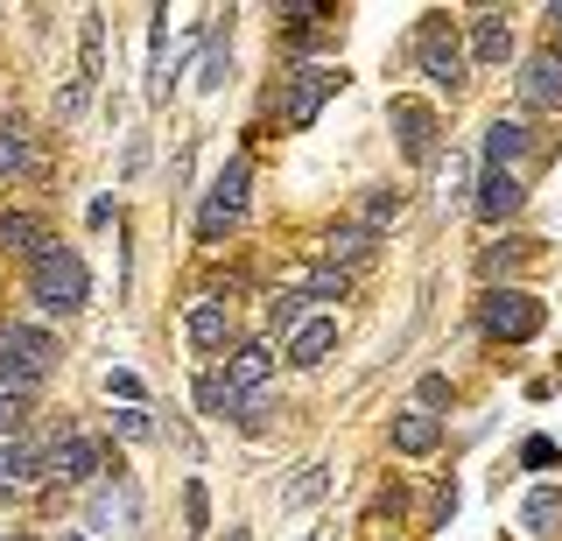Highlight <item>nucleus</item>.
Wrapping results in <instances>:
<instances>
[{
	"label": "nucleus",
	"instance_id": "obj_30",
	"mask_svg": "<svg viewBox=\"0 0 562 541\" xmlns=\"http://www.w3.org/2000/svg\"><path fill=\"white\" fill-rule=\"evenodd\" d=\"M183 520H190V534H204V528H211V499H204V485H190V493H183Z\"/></svg>",
	"mask_w": 562,
	"mask_h": 541
},
{
	"label": "nucleus",
	"instance_id": "obj_4",
	"mask_svg": "<svg viewBox=\"0 0 562 541\" xmlns=\"http://www.w3.org/2000/svg\"><path fill=\"white\" fill-rule=\"evenodd\" d=\"M415 49H422V71H429L436 92H457V84H464V49L450 36V14H422Z\"/></svg>",
	"mask_w": 562,
	"mask_h": 541
},
{
	"label": "nucleus",
	"instance_id": "obj_19",
	"mask_svg": "<svg viewBox=\"0 0 562 541\" xmlns=\"http://www.w3.org/2000/svg\"><path fill=\"white\" fill-rule=\"evenodd\" d=\"M527 534H562V485H541V493H527Z\"/></svg>",
	"mask_w": 562,
	"mask_h": 541
},
{
	"label": "nucleus",
	"instance_id": "obj_25",
	"mask_svg": "<svg viewBox=\"0 0 562 541\" xmlns=\"http://www.w3.org/2000/svg\"><path fill=\"white\" fill-rule=\"evenodd\" d=\"M394 218H401V190H366V233H380Z\"/></svg>",
	"mask_w": 562,
	"mask_h": 541
},
{
	"label": "nucleus",
	"instance_id": "obj_15",
	"mask_svg": "<svg viewBox=\"0 0 562 541\" xmlns=\"http://www.w3.org/2000/svg\"><path fill=\"white\" fill-rule=\"evenodd\" d=\"M380 253V233H366V225H338V233H330L324 239V260H330V268H366V260H373Z\"/></svg>",
	"mask_w": 562,
	"mask_h": 541
},
{
	"label": "nucleus",
	"instance_id": "obj_28",
	"mask_svg": "<svg viewBox=\"0 0 562 541\" xmlns=\"http://www.w3.org/2000/svg\"><path fill=\"white\" fill-rule=\"evenodd\" d=\"M464 190H471V162L450 155V162H443V204H464Z\"/></svg>",
	"mask_w": 562,
	"mask_h": 541
},
{
	"label": "nucleus",
	"instance_id": "obj_26",
	"mask_svg": "<svg viewBox=\"0 0 562 541\" xmlns=\"http://www.w3.org/2000/svg\"><path fill=\"white\" fill-rule=\"evenodd\" d=\"M268 330H289V338H295V330H303V295H274V303H268Z\"/></svg>",
	"mask_w": 562,
	"mask_h": 541
},
{
	"label": "nucleus",
	"instance_id": "obj_3",
	"mask_svg": "<svg viewBox=\"0 0 562 541\" xmlns=\"http://www.w3.org/2000/svg\"><path fill=\"white\" fill-rule=\"evenodd\" d=\"M479 324H485L499 345H527V338L541 330V303H535V295H520V289H485Z\"/></svg>",
	"mask_w": 562,
	"mask_h": 541
},
{
	"label": "nucleus",
	"instance_id": "obj_14",
	"mask_svg": "<svg viewBox=\"0 0 562 541\" xmlns=\"http://www.w3.org/2000/svg\"><path fill=\"white\" fill-rule=\"evenodd\" d=\"M436 443H443V422H436L429 408H408V415H394V450H401V458H429Z\"/></svg>",
	"mask_w": 562,
	"mask_h": 541
},
{
	"label": "nucleus",
	"instance_id": "obj_5",
	"mask_svg": "<svg viewBox=\"0 0 562 541\" xmlns=\"http://www.w3.org/2000/svg\"><path fill=\"white\" fill-rule=\"evenodd\" d=\"M338 84H345V71H324V64H310V71H295V78H281V120H289V127H310Z\"/></svg>",
	"mask_w": 562,
	"mask_h": 541
},
{
	"label": "nucleus",
	"instance_id": "obj_34",
	"mask_svg": "<svg viewBox=\"0 0 562 541\" xmlns=\"http://www.w3.org/2000/svg\"><path fill=\"white\" fill-rule=\"evenodd\" d=\"M105 394H120V401H140V380H134V373H105Z\"/></svg>",
	"mask_w": 562,
	"mask_h": 541
},
{
	"label": "nucleus",
	"instance_id": "obj_22",
	"mask_svg": "<svg viewBox=\"0 0 562 541\" xmlns=\"http://www.w3.org/2000/svg\"><path fill=\"white\" fill-rule=\"evenodd\" d=\"M345 274L338 268H316V274H303V289H295V295H303V303H345Z\"/></svg>",
	"mask_w": 562,
	"mask_h": 541
},
{
	"label": "nucleus",
	"instance_id": "obj_21",
	"mask_svg": "<svg viewBox=\"0 0 562 541\" xmlns=\"http://www.w3.org/2000/svg\"><path fill=\"white\" fill-rule=\"evenodd\" d=\"M0 247L43 253V247H49V239H43V218H29V212H8V218H0Z\"/></svg>",
	"mask_w": 562,
	"mask_h": 541
},
{
	"label": "nucleus",
	"instance_id": "obj_33",
	"mask_svg": "<svg viewBox=\"0 0 562 541\" xmlns=\"http://www.w3.org/2000/svg\"><path fill=\"white\" fill-rule=\"evenodd\" d=\"M443 401H450V380L429 373V380H422V408H443Z\"/></svg>",
	"mask_w": 562,
	"mask_h": 541
},
{
	"label": "nucleus",
	"instance_id": "obj_9",
	"mask_svg": "<svg viewBox=\"0 0 562 541\" xmlns=\"http://www.w3.org/2000/svg\"><path fill=\"white\" fill-rule=\"evenodd\" d=\"M268 380H274V345H239V352L225 359V387H233V401L268 394Z\"/></svg>",
	"mask_w": 562,
	"mask_h": 541
},
{
	"label": "nucleus",
	"instance_id": "obj_23",
	"mask_svg": "<svg viewBox=\"0 0 562 541\" xmlns=\"http://www.w3.org/2000/svg\"><path fill=\"white\" fill-rule=\"evenodd\" d=\"M198 408H204V415H239V401H233V387H225V373H204V380H198Z\"/></svg>",
	"mask_w": 562,
	"mask_h": 541
},
{
	"label": "nucleus",
	"instance_id": "obj_6",
	"mask_svg": "<svg viewBox=\"0 0 562 541\" xmlns=\"http://www.w3.org/2000/svg\"><path fill=\"white\" fill-rule=\"evenodd\" d=\"M246 177H254V162H246V155H233V162L218 169V183H211V204H204V218H198L204 239H225V225L246 212Z\"/></svg>",
	"mask_w": 562,
	"mask_h": 541
},
{
	"label": "nucleus",
	"instance_id": "obj_8",
	"mask_svg": "<svg viewBox=\"0 0 562 541\" xmlns=\"http://www.w3.org/2000/svg\"><path fill=\"white\" fill-rule=\"evenodd\" d=\"M514 84H520V106L562 113V49H541V57H527Z\"/></svg>",
	"mask_w": 562,
	"mask_h": 541
},
{
	"label": "nucleus",
	"instance_id": "obj_18",
	"mask_svg": "<svg viewBox=\"0 0 562 541\" xmlns=\"http://www.w3.org/2000/svg\"><path fill=\"white\" fill-rule=\"evenodd\" d=\"M324 493H330V464H303V471H295L289 485H281V506L295 514V506H316Z\"/></svg>",
	"mask_w": 562,
	"mask_h": 541
},
{
	"label": "nucleus",
	"instance_id": "obj_10",
	"mask_svg": "<svg viewBox=\"0 0 562 541\" xmlns=\"http://www.w3.org/2000/svg\"><path fill=\"white\" fill-rule=\"evenodd\" d=\"M394 127H401V148H408V162H436V113L415 106V99H394Z\"/></svg>",
	"mask_w": 562,
	"mask_h": 541
},
{
	"label": "nucleus",
	"instance_id": "obj_12",
	"mask_svg": "<svg viewBox=\"0 0 562 541\" xmlns=\"http://www.w3.org/2000/svg\"><path fill=\"white\" fill-rule=\"evenodd\" d=\"M330 352H338V317H303V330L289 338V365H324Z\"/></svg>",
	"mask_w": 562,
	"mask_h": 541
},
{
	"label": "nucleus",
	"instance_id": "obj_20",
	"mask_svg": "<svg viewBox=\"0 0 562 541\" xmlns=\"http://www.w3.org/2000/svg\"><path fill=\"white\" fill-rule=\"evenodd\" d=\"M35 169V142H29V127H0V177H29Z\"/></svg>",
	"mask_w": 562,
	"mask_h": 541
},
{
	"label": "nucleus",
	"instance_id": "obj_32",
	"mask_svg": "<svg viewBox=\"0 0 562 541\" xmlns=\"http://www.w3.org/2000/svg\"><path fill=\"white\" fill-rule=\"evenodd\" d=\"M520 253H527V239H499V247H492V253H485V268H514V260H520Z\"/></svg>",
	"mask_w": 562,
	"mask_h": 541
},
{
	"label": "nucleus",
	"instance_id": "obj_1",
	"mask_svg": "<svg viewBox=\"0 0 562 541\" xmlns=\"http://www.w3.org/2000/svg\"><path fill=\"white\" fill-rule=\"evenodd\" d=\"M29 289H35V303H43L49 317H70V309L92 303V274H85V260L70 247H57V239H49L43 253H29Z\"/></svg>",
	"mask_w": 562,
	"mask_h": 541
},
{
	"label": "nucleus",
	"instance_id": "obj_24",
	"mask_svg": "<svg viewBox=\"0 0 562 541\" xmlns=\"http://www.w3.org/2000/svg\"><path fill=\"white\" fill-rule=\"evenodd\" d=\"M113 436H127V443H148V436H155V415L140 408V401H127V408H113Z\"/></svg>",
	"mask_w": 562,
	"mask_h": 541
},
{
	"label": "nucleus",
	"instance_id": "obj_13",
	"mask_svg": "<svg viewBox=\"0 0 562 541\" xmlns=\"http://www.w3.org/2000/svg\"><path fill=\"white\" fill-rule=\"evenodd\" d=\"M183 330H190V345H198V352H218V345L233 338V309L211 303V295H198V303H190V317H183Z\"/></svg>",
	"mask_w": 562,
	"mask_h": 541
},
{
	"label": "nucleus",
	"instance_id": "obj_16",
	"mask_svg": "<svg viewBox=\"0 0 562 541\" xmlns=\"http://www.w3.org/2000/svg\"><path fill=\"white\" fill-rule=\"evenodd\" d=\"M471 57H479V64H506V57H514V22H506V14H471Z\"/></svg>",
	"mask_w": 562,
	"mask_h": 541
},
{
	"label": "nucleus",
	"instance_id": "obj_17",
	"mask_svg": "<svg viewBox=\"0 0 562 541\" xmlns=\"http://www.w3.org/2000/svg\"><path fill=\"white\" fill-rule=\"evenodd\" d=\"M527 155V120H492L485 134V169H514Z\"/></svg>",
	"mask_w": 562,
	"mask_h": 541
},
{
	"label": "nucleus",
	"instance_id": "obj_31",
	"mask_svg": "<svg viewBox=\"0 0 562 541\" xmlns=\"http://www.w3.org/2000/svg\"><path fill=\"white\" fill-rule=\"evenodd\" d=\"M520 464H555V443H549V436H527V443H520Z\"/></svg>",
	"mask_w": 562,
	"mask_h": 541
},
{
	"label": "nucleus",
	"instance_id": "obj_29",
	"mask_svg": "<svg viewBox=\"0 0 562 541\" xmlns=\"http://www.w3.org/2000/svg\"><path fill=\"white\" fill-rule=\"evenodd\" d=\"M225 78H233V49H225V43H211V57H204V78H198V84H204V92H218Z\"/></svg>",
	"mask_w": 562,
	"mask_h": 541
},
{
	"label": "nucleus",
	"instance_id": "obj_2",
	"mask_svg": "<svg viewBox=\"0 0 562 541\" xmlns=\"http://www.w3.org/2000/svg\"><path fill=\"white\" fill-rule=\"evenodd\" d=\"M57 365V338L49 330H35V324H0V387L8 394H29L35 380Z\"/></svg>",
	"mask_w": 562,
	"mask_h": 541
},
{
	"label": "nucleus",
	"instance_id": "obj_27",
	"mask_svg": "<svg viewBox=\"0 0 562 541\" xmlns=\"http://www.w3.org/2000/svg\"><path fill=\"white\" fill-rule=\"evenodd\" d=\"M22 415H29V401L0 387V443H14V436H22Z\"/></svg>",
	"mask_w": 562,
	"mask_h": 541
},
{
	"label": "nucleus",
	"instance_id": "obj_7",
	"mask_svg": "<svg viewBox=\"0 0 562 541\" xmlns=\"http://www.w3.org/2000/svg\"><path fill=\"white\" fill-rule=\"evenodd\" d=\"M49 471H57L64 485H92L99 471H105V450H99V436H57V443H49Z\"/></svg>",
	"mask_w": 562,
	"mask_h": 541
},
{
	"label": "nucleus",
	"instance_id": "obj_35",
	"mask_svg": "<svg viewBox=\"0 0 562 541\" xmlns=\"http://www.w3.org/2000/svg\"><path fill=\"white\" fill-rule=\"evenodd\" d=\"M225 541H254V534H246V528H225Z\"/></svg>",
	"mask_w": 562,
	"mask_h": 541
},
{
	"label": "nucleus",
	"instance_id": "obj_11",
	"mask_svg": "<svg viewBox=\"0 0 562 541\" xmlns=\"http://www.w3.org/2000/svg\"><path fill=\"white\" fill-rule=\"evenodd\" d=\"M520 198H527V190H520L514 169H485V183H479V198H471V212H479L485 225H499V218L520 212Z\"/></svg>",
	"mask_w": 562,
	"mask_h": 541
}]
</instances>
